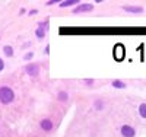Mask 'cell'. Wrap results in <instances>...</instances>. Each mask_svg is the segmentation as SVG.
<instances>
[{
  "label": "cell",
  "mask_w": 146,
  "mask_h": 137,
  "mask_svg": "<svg viewBox=\"0 0 146 137\" xmlns=\"http://www.w3.org/2000/svg\"><path fill=\"white\" fill-rule=\"evenodd\" d=\"M15 101V92L9 86H0V102L9 105Z\"/></svg>",
  "instance_id": "cell-1"
},
{
  "label": "cell",
  "mask_w": 146,
  "mask_h": 137,
  "mask_svg": "<svg viewBox=\"0 0 146 137\" xmlns=\"http://www.w3.org/2000/svg\"><path fill=\"white\" fill-rule=\"evenodd\" d=\"M94 10V5L92 3H79L75 9H73V13H88V12Z\"/></svg>",
  "instance_id": "cell-2"
},
{
  "label": "cell",
  "mask_w": 146,
  "mask_h": 137,
  "mask_svg": "<svg viewBox=\"0 0 146 137\" xmlns=\"http://www.w3.org/2000/svg\"><path fill=\"white\" fill-rule=\"evenodd\" d=\"M25 71L28 76L31 77H36V76H40V66L38 64H34V63H29L25 66Z\"/></svg>",
  "instance_id": "cell-3"
},
{
  "label": "cell",
  "mask_w": 146,
  "mask_h": 137,
  "mask_svg": "<svg viewBox=\"0 0 146 137\" xmlns=\"http://www.w3.org/2000/svg\"><path fill=\"white\" fill-rule=\"evenodd\" d=\"M120 134L123 137H135L136 136V130L133 128L131 126L124 124V126H121V128H120Z\"/></svg>",
  "instance_id": "cell-4"
},
{
  "label": "cell",
  "mask_w": 146,
  "mask_h": 137,
  "mask_svg": "<svg viewBox=\"0 0 146 137\" xmlns=\"http://www.w3.org/2000/svg\"><path fill=\"white\" fill-rule=\"evenodd\" d=\"M123 10L127 13H142L143 12V6H135V5H124Z\"/></svg>",
  "instance_id": "cell-5"
},
{
  "label": "cell",
  "mask_w": 146,
  "mask_h": 137,
  "mask_svg": "<svg viewBox=\"0 0 146 137\" xmlns=\"http://www.w3.org/2000/svg\"><path fill=\"white\" fill-rule=\"evenodd\" d=\"M40 127H41L44 131H51V130H53V127H54V124H53V121H51V120L44 118V120H41V121H40Z\"/></svg>",
  "instance_id": "cell-6"
},
{
  "label": "cell",
  "mask_w": 146,
  "mask_h": 137,
  "mask_svg": "<svg viewBox=\"0 0 146 137\" xmlns=\"http://www.w3.org/2000/svg\"><path fill=\"white\" fill-rule=\"evenodd\" d=\"M124 47L123 45H115L114 47V57L117 58V60H123V57H124Z\"/></svg>",
  "instance_id": "cell-7"
},
{
  "label": "cell",
  "mask_w": 146,
  "mask_h": 137,
  "mask_svg": "<svg viewBox=\"0 0 146 137\" xmlns=\"http://www.w3.org/2000/svg\"><path fill=\"white\" fill-rule=\"evenodd\" d=\"M111 86H113V88H115V89H126V88H127V85H126L123 80H118V79L113 80V82H111Z\"/></svg>",
  "instance_id": "cell-8"
},
{
  "label": "cell",
  "mask_w": 146,
  "mask_h": 137,
  "mask_svg": "<svg viewBox=\"0 0 146 137\" xmlns=\"http://www.w3.org/2000/svg\"><path fill=\"white\" fill-rule=\"evenodd\" d=\"M75 5H79V0H64V2L60 3L58 7H69V6H75Z\"/></svg>",
  "instance_id": "cell-9"
},
{
  "label": "cell",
  "mask_w": 146,
  "mask_h": 137,
  "mask_svg": "<svg viewBox=\"0 0 146 137\" xmlns=\"http://www.w3.org/2000/svg\"><path fill=\"white\" fill-rule=\"evenodd\" d=\"M137 113H139L140 118L146 120V104H140V105H139V108H137Z\"/></svg>",
  "instance_id": "cell-10"
},
{
  "label": "cell",
  "mask_w": 146,
  "mask_h": 137,
  "mask_svg": "<svg viewBox=\"0 0 146 137\" xmlns=\"http://www.w3.org/2000/svg\"><path fill=\"white\" fill-rule=\"evenodd\" d=\"M3 53H5V56H7V57H13V47L12 45H5L3 47Z\"/></svg>",
  "instance_id": "cell-11"
},
{
  "label": "cell",
  "mask_w": 146,
  "mask_h": 137,
  "mask_svg": "<svg viewBox=\"0 0 146 137\" xmlns=\"http://www.w3.org/2000/svg\"><path fill=\"white\" fill-rule=\"evenodd\" d=\"M45 34H47V31H44L42 28H36L35 29V36L38 40H44L45 38Z\"/></svg>",
  "instance_id": "cell-12"
},
{
  "label": "cell",
  "mask_w": 146,
  "mask_h": 137,
  "mask_svg": "<svg viewBox=\"0 0 146 137\" xmlns=\"http://www.w3.org/2000/svg\"><path fill=\"white\" fill-rule=\"evenodd\" d=\"M57 99H58V101H62V102H66L67 99H69V95H67V92H64V91L58 92V93H57Z\"/></svg>",
  "instance_id": "cell-13"
},
{
  "label": "cell",
  "mask_w": 146,
  "mask_h": 137,
  "mask_svg": "<svg viewBox=\"0 0 146 137\" xmlns=\"http://www.w3.org/2000/svg\"><path fill=\"white\" fill-rule=\"evenodd\" d=\"M94 108L96 111H102L104 109V102H102V99H96V101L94 102Z\"/></svg>",
  "instance_id": "cell-14"
},
{
  "label": "cell",
  "mask_w": 146,
  "mask_h": 137,
  "mask_svg": "<svg viewBox=\"0 0 146 137\" xmlns=\"http://www.w3.org/2000/svg\"><path fill=\"white\" fill-rule=\"evenodd\" d=\"M32 57H34V53H32V51H29V53H27L25 56H23V60H27V61H28V60H31Z\"/></svg>",
  "instance_id": "cell-15"
},
{
  "label": "cell",
  "mask_w": 146,
  "mask_h": 137,
  "mask_svg": "<svg viewBox=\"0 0 146 137\" xmlns=\"http://www.w3.org/2000/svg\"><path fill=\"white\" fill-rule=\"evenodd\" d=\"M83 83H85V85H88V86H92V85H94V80H92V79H85Z\"/></svg>",
  "instance_id": "cell-16"
},
{
  "label": "cell",
  "mask_w": 146,
  "mask_h": 137,
  "mask_svg": "<svg viewBox=\"0 0 146 137\" xmlns=\"http://www.w3.org/2000/svg\"><path fill=\"white\" fill-rule=\"evenodd\" d=\"M56 3H57V0H50V2H47L45 5L47 6H51V5H56Z\"/></svg>",
  "instance_id": "cell-17"
},
{
  "label": "cell",
  "mask_w": 146,
  "mask_h": 137,
  "mask_svg": "<svg viewBox=\"0 0 146 137\" xmlns=\"http://www.w3.org/2000/svg\"><path fill=\"white\" fill-rule=\"evenodd\" d=\"M3 69H5V61H3L2 58H0V71H2Z\"/></svg>",
  "instance_id": "cell-18"
},
{
  "label": "cell",
  "mask_w": 146,
  "mask_h": 137,
  "mask_svg": "<svg viewBox=\"0 0 146 137\" xmlns=\"http://www.w3.org/2000/svg\"><path fill=\"white\" fill-rule=\"evenodd\" d=\"M44 53H45V54H50V45H47V47H45Z\"/></svg>",
  "instance_id": "cell-19"
},
{
  "label": "cell",
  "mask_w": 146,
  "mask_h": 137,
  "mask_svg": "<svg viewBox=\"0 0 146 137\" xmlns=\"http://www.w3.org/2000/svg\"><path fill=\"white\" fill-rule=\"evenodd\" d=\"M28 13H29V15H35V13H36V10H35V9H34V10H29Z\"/></svg>",
  "instance_id": "cell-20"
}]
</instances>
